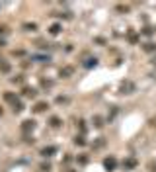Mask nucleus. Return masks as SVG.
<instances>
[{"label": "nucleus", "mask_w": 156, "mask_h": 172, "mask_svg": "<svg viewBox=\"0 0 156 172\" xmlns=\"http://www.w3.org/2000/svg\"><path fill=\"white\" fill-rule=\"evenodd\" d=\"M35 110H37V112H43V110H45V104H39V106H37Z\"/></svg>", "instance_id": "1"}, {"label": "nucleus", "mask_w": 156, "mask_h": 172, "mask_svg": "<svg viewBox=\"0 0 156 172\" xmlns=\"http://www.w3.org/2000/svg\"><path fill=\"white\" fill-rule=\"evenodd\" d=\"M0 113H2V110H0Z\"/></svg>", "instance_id": "2"}]
</instances>
